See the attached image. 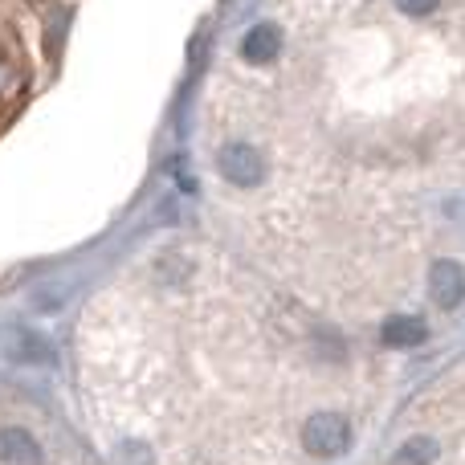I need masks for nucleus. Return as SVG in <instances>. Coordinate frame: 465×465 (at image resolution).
<instances>
[{"instance_id":"1","label":"nucleus","mask_w":465,"mask_h":465,"mask_svg":"<svg viewBox=\"0 0 465 465\" xmlns=\"http://www.w3.org/2000/svg\"><path fill=\"white\" fill-rule=\"evenodd\" d=\"M302 445L314 458H343L351 450V425L339 412H314L302 425Z\"/></svg>"},{"instance_id":"8","label":"nucleus","mask_w":465,"mask_h":465,"mask_svg":"<svg viewBox=\"0 0 465 465\" xmlns=\"http://www.w3.org/2000/svg\"><path fill=\"white\" fill-rule=\"evenodd\" d=\"M437 453H441V445H437L433 437H409V441L392 453V465H433Z\"/></svg>"},{"instance_id":"2","label":"nucleus","mask_w":465,"mask_h":465,"mask_svg":"<svg viewBox=\"0 0 465 465\" xmlns=\"http://www.w3.org/2000/svg\"><path fill=\"white\" fill-rule=\"evenodd\" d=\"M221 176L229 180V184H237V188H253V184H262L265 180V160H262V152L257 147H249V143H229V147H221Z\"/></svg>"},{"instance_id":"9","label":"nucleus","mask_w":465,"mask_h":465,"mask_svg":"<svg viewBox=\"0 0 465 465\" xmlns=\"http://www.w3.org/2000/svg\"><path fill=\"white\" fill-rule=\"evenodd\" d=\"M437 5H441V0H396V8H401L404 16H429V13H437Z\"/></svg>"},{"instance_id":"3","label":"nucleus","mask_w":465,"mask_h":465,"mask_svg":"<svg viewBox=\"0 0 465 465\" xmlns=\"http://www.w3.org/2000/svg\"><path fill=\"white\" fill-rule=\"evenodd\" d=\"M0 355L13 363H49L54 347L29 327H0Z\"/></svg>"},{"instance_id":"5","label":"nucleus","mask_w":465,"mask_h":465,"mask_svg":"<svg viewBox=\"0 0 465 465\" xmlns=\"http://www.w3.org/2000/svg\"><path fill=\"white\" fill-rule=\"evenodd\" d=\"M241 54H245V62H253V65H265V62H273V57L282 54V29L278 25H253V29L245 33V41H241Z\"/></svg>"},{"instance_id":"4","label":"nucleus","mask_w":465,"mask_h":465,"mask_svg":"<svg viewBox=\"0 0 465 465\" xmlns=\"http://www.w3.org/2000/svg\"><path fill=\"white\" fill-rule=\"evenodd\" d=\"M429 294H433V302L441 311H458L465 302V270L453 257L433 262V270H429Z\"/></svg>"},{"instance_id":"7","label":"nucleus","mask_w":465,"mask_h":465,"mask_svg":"<svg viewBox=\"0 0 465 465\" xmlns=\"http://www.w3.org/2000/svg\"><path fill=\"white\" fill-rule=\"evenodd\" d=\"M380 339H384L388 347H420L429 339V327L417 314H392V319L380 327Z\"/></svg>"},{"instance_id":"6","label":"nucleus","mask_w":465,"mask_h":465,"mask_svg":"<svg viewBox=\"0 0 465 465\" xmlns=\"http://www.w3.org/2000/svg\"><path fill=\"white\" fill-rule=\"evenodd\" d=\"M0 461L5 465H41V445L25 429H0Z\"/></svg>"}]
</instances>
